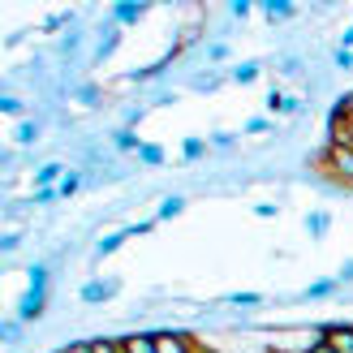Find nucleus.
<instances>
[{"mask_svg":"<svg viewBox=\"0 0 353 353\" xmlns=\"http://www.w3.org/2000/svg\"><path fill=\"white\" fill-rule=\"evenodd\" d=\"M268 13H272V17H289L293 9L285 5V0H268Z\"/></svg>","mask_w":353,"mask_h":353,"instance_id":"nucleus-15","label":"nucleus"},{"mask_svg":"<svg viewBox=\"0 0 353 353\" xmlns=\"http://www.w3.org/2000/svg\"><path fill=\"white\" fill-rule=\"evenodd\" d=\"M336 65H341V69H349V65H353V52H345V48H341V52H336Z\"/></svg>","mask_w":353,"mask_h":353,"instance_id":"nucleus-20","label":"nucleus"},{"mask_svg":"<svg viewBox=\"0 0 353 353\" xmlns=\"http://www.w3.org/2000/svg\"><path fill=\"white\" fill-rule=\"evenodd\" d=\"M57 176H61V164H43V168H39V185L48 190L52 181H57Z\"/></svg>","mask_w":353,"mask_h":353,"instance_id":"nucleus-7","label":"nucleus"},{"mask_svg":"<svg viewBox=\"0 0 353 353\" xmlns=\"http://www.w3.org/2000/svg\"><path fill=\"white\" fill-rule=\"evenodd\" d=\"M121 349H125V353H160V349H155V336H125Z\"/></svg>","mask_w":353,"mask_h":353,"instance_id":"nucleus-5","label":"nucleus"},{"mask_svg":"<svg viewBox=\"0 0 353 353\" xmlns=\"http://www.w3.org/2000/svg\"><path fill=\"white\" fill-rule=\"evenodd\" d=\"M185 155H190V160H194V155H203V143H199V138H190V143H185Z\"/></svg>","mask_w":353,"mask_h":353,"instance_id":"nucleus-19","label":"nucleus"},{"mask_svg":"<svg viewBox=\"0 0 353 353\" xmlns=\"http://www.w3.org/2000/svg\"><path fill=\"white\" fill-rule=\"evenodd\" d=\"M345 117H349V138H353V112H345Z\"/></svg>","mask_w":353,"mask_h":353,"instance_id":"nucleus-25","label":"nucleus"},{"mask_svg":"<svg viewBox=\"0 0 353 353\" xmlns=\"http://www.w3.org/2000/svg\"><path fill=\"white\" fill-rule=\"evenodd\" d=\"M117 17H121V22H134V17H143V5H121Z\"/></svg>","mask_w":353,"mask_h":353,"instance_id":"nucleus-9","label":"nucleus"},{"mask_svg":"<svg viewBox=\"0 0 353 353\" xmlns=\"http://www.w3.org/2000/svg\"><path fill=\"white\" fill-rule=\"evenodd\" d=\"M228 302H233V306H259V293H233Z\"/></svg>","mask_w":353,"mask_h":353,"instance_id":"nucleus-13","label":"nucleus"},{"mask_svg":"<svg viewBox=\"0 0 353 353\" xmlns=\"http://www.w3.org/2000/svg\"><path fill=\"white\" fill-rule=\"evenodd\" d=\"M323 168L336 176V181H345V185H353V147H327V155H323Z\"/></svg>","mask_w":353,"mask_h":353,"instance_id":"nucleus-1","label":"nucleus"},{"mask_svg":"<svg viewBox=\"0 0 353 353\" xmlns=\"http://www.w3.org/2000/svg\"><path fill=\"white\" fill-rule=\"evenodd\" d=\"M341 39H345V52H349V48H353V26H349V30L341 34Z\"/></svg>","mask_w":353,"mask_h":353,"instance_id":"nucleus-22","label":"nucleus"},{"mask_svg":"<svg viewBox=\"0 0 353 353\" xmlns=\"http://www.w3.org/2000/svg\"><path fill=\"white\" fill-rule=\"evenodd\" d=\"M341 108H345V112H353V91L345 95V103H341Z\"/></svg>","mask_w":353,"mask_h":353,"instance_id":"nucleus-24","label":"nucleus"},{"mask_svg":"<svg viewBox=\"0 0 353 353\" xmlns=\"http://www.w3.org/2000/svg\"><path fill=\"white\" fill-rule=\"evenodd\" d=\"M233 78H237V82H254V78H259V65H241V69H233Z\"/></svg>","mask_w":353,"mask_h":353,"instance_id":"nucleus-10","label":"nucleus"},{"mask_svg":"<svg viewBox=\"0 0 353 353\" xmlns=\"http://www.w3.org/2000/svg\"><path fill=\"white\" fill-rule=\"evenodd\" d=\"M155 349L160 353H194V336H185V332H160Z\"/></svg>","mask_w":353,"mask_h":353,"instance_id":"nucleus-4","label":"nucleus"},{"mask_svg":"<svg viewBox=\"0 0 353 353\" xmlns=\"http://www.w3.org/2000/svg\"><path fill=\"white\" fill-rule=\"evenodd\" d=\"M125 237H130V233H112V237H103V241H99V254H112V250H117V245L125 241Z\"/></svg>","mask_w":353,"mask_h":353,"instance_id":"nucleus-8","label":"nucleus"},{"mask_svg":"<svg viewBox=\"0 0 353 353\" xmlns=\"http://www.w3.org/2000/svg\"><path fill=\"white\" fill-rule=\"evenodd\" d=\"M323 341L336 353H353V323H327L323 327Z\"/></svg>","mask_w":353,"mask_h":353,"instance_id":"nucleus-3","label":"nucleus"},{"mask_svg":"<svg viewBox=\"0 0 353 353\" xmlns=\"http://www.w3.org/2000/svg\"><path fill=\"white\" fill-rule=\"evenodd\" d=\"M112 293H117V285H86L82 289L86 302H103V297H112Z\"/></svg>","mask_w":353,"mask_h":353,"instance_id":"nucleus-6","label":"nucleus"},{"mask_svg":"<svg viewBox=\"0 0 353 353\" xmlns=\"http://www.w3.org/2000/svg\"><path fill=\"white\" fill-rule=\"evenodd\" d=\"M91 349L95 353H125V349H121V341H91Z\"/></svg>","mask_w":353,"mask_h":353,"instance_id":"nucleus-11","label":"nucleus"},{"mask_svg":"<svg viewBox=\"0 0 353 353\" xmlns=\"http://www.w3.org/2000/svg\"><path fill=\"white\" fill-rule=\"evenodd\" d=\"M310 353H336V349H332V345H327V341H323V345H314V349H310Z\"/></svg>","mask_w":353,"mask_h":353,"instance_id":"nucleus-23","label":"nucleus"},{"mask_svg":"<svg viewBox=\"0 0 353 353\" xmlns=\"http://www.w3.org/2000/svg\"><path fill=\"white\" fill-rule=\"evenodd\" d=\"M30 280H34V289L22 297V319H34V314L43 310V280H48V276H43V268H34V272H30Z\"/></svg>","mask_w":353,"mask_h":353,"instance_id":"nucleus-2","label":"nucleus"},{"mask_svg":"<svg viewBox=\"0 0 353 353\" xmlns=\"http://www.w3.org/2000/svg\"><path fill=\"white\" fill-rule=\"evenodd\" d=\"M332 289H336V280H319V285H310V297H327Z\"/></svg>","mask_w":353,"mask_h":353,"instance_id":"nucleus-14","label":"nucleus"},{"mask_svg":"<svg viewBox=\"0 0 353 353\" xmlns=\"http://www.w3.org/2000/svg\"><path fill=\"white\" fill-rule=\"evenodd\" d=\"M17 138H22V143H34V138H39V125H30V121H26V125L17 130Z\"/></svg>","mask_w":353,"mask_h":353,"instance_id":"nucleus-16","label":"nucleus"},{"mask_svg":"<svg viewBox=\"0 0 353 353\" xmlns=\"http://www.w3.org/2000/svg\"><path fill=\"white\" fill-rule=\"evenodd\" d=\"M65 353H95V349H91V345H69Z\"/></svg>","mask_w":353,"mask_h":353,"instance_id":"nucleus-21","label":"nucleus"},{"mask_svg":"<svg viewBox=\"0 0 353 353\" xmlns=\"http://www.w3.org/2000/svg\"><path fill=\"white\" fill-rule=\"evenodd\" d=\"M176 211H181V199H164V203H160V220L176 216Z\"/></svg>","mask_w":353,"mask_h":353,"instance_id":"nucleus-12","label":"nucleus"},{"mask_svg":"<svg viewBox=\"0 0 353 353\" xmlns=\"http://www.w3.org/2000/svg\"><path fill=\"white\" fill-rule=\"evenodd\" d=\"M143 160H147V164H160L164 151H160V147H143Z\"/></svg>","mask_w":353,"mask_h":353,"instance_id":"nucleus-17","label":"nucleus"},{"mask_svg":"<svg viewBox=\"0 0 353 353\" xmlns=\"http://www.w3.org/2000/svg\"><path fill=\"white\" fill-rule=\"evenodd\" d=\"M323 228H327V216H310V233H314V237H319Z\"/></svg>","mask_w":353,"mask_h":353,"instance_id":"nucleus-18","label":"nucleus"}]
</instances>
